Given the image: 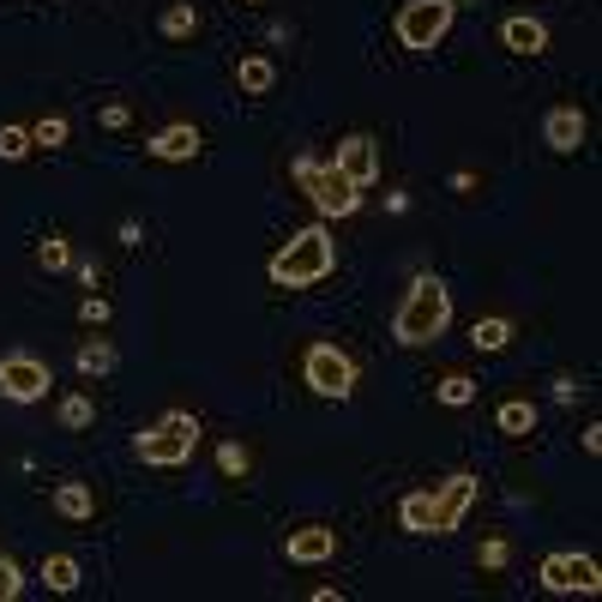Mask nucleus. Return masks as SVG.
<instances>
[{
  "label": "nucleus",
  "instance_id": "nucleus-1",
  "mask_svg": "<svg viewBox=\"0 0 602 602\" xmlns=\"http://www.w3.org/2000/svg\"><path fill=\"white\" fill-rule=\"evenodd\" d=\"M446 326H452V289H446L440 277L422 272L416 284H410V296L398 301V314H392V338L404 343V350H422V343L446 338Z\"/></svg>",
  "mask_w": 602,
  "mask_h": 602
},
{
  "label": "nucleus",
  "instance_id": "nucleus-2",
  "mask_svg": "<svg viewBox=\"0 0 602 602\" xmlns=\"http://www.w3.org/2000/svg\"><path fill=\"white\" fill-rule=\"evenodd\" d=\"M331 265H338V241H331V229H319V223H314V229H296V236L272 253L265 272H272L277 289H308V284H319Z\"/></svg>",
  "mask_w": 602,
  "mask_h": 602
},
{
  "label": "nucleus",
  "instance_id": "nucleus-3",
  "mask_svg": "<svg viewBox=\"0 0 602 602\" xmlns=\"http://www.w3.org/2000/svg\"><path fill=\"white\" fill-rule=\"evenodd\" d=\"M193 446H199L193 410H163V416L133 440V452H139V464H151V471H181V464L193 459Z\"/></svg>",
  "mask_w": 602,
  "mask_h": 602
},
{
  "label": "nucleus",
  "instance_id": "nucleus-4",
  "mask_svg": "<svg viewBox=\"0 0 602 602\" xmlns=\"http://www.w3.org/2000/svg\"><path fill=\"white\" fill-rule=\"evenodd\" d=\"M289 170H296V187H301L308 199H314L319 217H350V211L362 205V187L343 181L338 163H331V158H326V163H319V158H296Z\"/></svg>",
  "mask_w": 602,
  "mask_h": 602
},
{
  "label": "nucleus",
  "instance_id": "nucleus-5",
  "mask_svg": "<svg viewBox=\"0 0 602 602\" xmlns=\"http://www.w3.org/2000/svg\"><path fill=\"white\" fill-rule=\"evenodd\" d=\"M452 18H459V0H404L392 30H398V42H404V49L428 54V49H440V42H446Z\"/></svg>",
  "mask_w": 602,
  "mask_h": 602
},
{
  "label": "nucleus",
  "instance_id": "nucleus-6",
  "mask_svg": "<svg viewBox=\"0 0 602 602\" xmlns=\"http://www.w3.org/2000/svg\"><path fill=\"white\" fill-rule=\"evenodd\" d=\"M301 380L314 386L319 398L343 404V398L355 392V362L338 350V343H308V355H301Z\"/></svg>",
  "mask_w": 602,
  "mask_h": 602
},
{
  "label": "nucleus",
  "instance_id": "nucleus-7",
  "mask_svg": "<svg viewBox=\"0 0 602 602\" xmlns=\"http://www.w3.org/2000/svg\"><path fill=\"white\" fill-rule=\"evenodd\" d=\"M537 578L554 597H597L602 590V566L590 561V554H542Z\"/></svg>",
  "mask_w": 602,
  "mask_h": 602
},
{
  "label": "nucleus",
  "instance_id": "nucleus-8",
  "mask_svg": "<svg viewBox=\"0 0 602 602\" xmlns=\"http://www.w3.org/2000/svg\"><path fill=\"white\" fill-rule=\"evenodd\" d=\"M0 398H13V404L49 398V362H37V355H25V350L0 355Z\"/></svg>",
  "mask_w": 602,
  "mask_h": 602
},
{
  "label": "nucleus",
  "instance_id": "nucleus-9",
  "mask_svg": "<svg viewBox=\"0 0 602 602\" xmlns=\"http://www.w3.org/2000/svg\"><path fill=\"white\" fill-rule=\"evenodd\" d=\"M471 500H476V476L471 471L434 482V537H452V530L464 524V512H471Z\"/></svg>",
  "mask_w": 602,
  "mask_h": 602
},
{
  "label": "nucleus",
  "instance_id": "nucleus-10",
  "mask_svg": "<svg viewBox=\"0 0 602 602\" xmlns=\"http://www.w3.org/2000/svg\"><path fill=\"white\" fill-rule=\"evenodd\" d=\"M331 163H338V175H343L350 187H374V181H380V145L367 139V133H350V139H338Z\"/></svg>",
  "mask_w": 602,
  "mask_h": 602
},
{
  "label": "nucleus",
  "instance_id": "nucleus-11",
  "mask_svg": "<svg viewBox=\"0 0 602 602\" xmlns=\"http://www.w3.org/2000/svg\"><path fill=\"white\" fill-rule=\"evenodd\" d=\"M585 127H590V121H585V109H578V103H554L549 115H542V145H549L554 158H573L578 145H585Z\"/></svg>",
  "mask_w": 602,
  "mask_h": 602
},
{
  "label": "nucleus",
  "instance_id": "nucleus-12",
  "mask_svg": "<svg viewBox=\"0 0 602 602\" xmlns=\"http://www.w3.org/2000/svg\"><path fill=\"white\" fill-rule=\"evenodd\" d=\"M331 554H338V530L331 524H301V530L284 537V561H296V566H319Z\"/></svg>",
  "mask_w": 602,
  "mask_h": 602
},
{
  "label": "nucleus",
  "instance_id": "nucleus-13",
  "mask_svg": "<svg viewBox=\"0 0 602 602\" xmlns=\"http://www.w3.org/2000/svg\"><path fill=\"white\" fill-rule=\"evenodd\" d=\"M500 42L512 54H524V61H537V54H549V25L530 13H512V18H500Z\"/></svg>",
  "mask_w": 602,
  "mask_h": 602
},
{
  "label": "nucleus",
  "instance_id": "nucleus-14",
  "mask_svg": "<svg viewBox=\"0 0 602 602\" xmlns=\"http://www.w3.org/2000/svg\"><path fill=\"white\" fill-rule=\"evenodd\" d=\"M158 163H193L199 158V127H187V121H175V127H163L158 139L145 145Z\"/></svg>",
  "mask_w": 602,
  "mask_h": 602
},
{
  "label": "nucleus",
  "instance_id": "nucleus-15",
  "mask_svg": "<svg viewBox=\"0 0 602 602\" xmlns=\"http://www.w3.org/2000/svg\"><path fill=\"white\" fill-rule=\"evenodd\" d=\"M494 428L506 434V440H530V434H537V404H530V398H500Z\"/></svg>",
  "mask_w": 602,
  "mask_h": 602
},
{
  "label": "nucleus",
  "instance_id": "nucleus-16",
  "mask_svg": "<svg viewBox=\"0 0 602 602\" xmlns=\"http://www.w3.org/2000/svg\"><path fill=\"white\" fill-rule=\"evenodd\" d=\"M398 524L410 537H434V488H416V494L398 500Z\"/></svg>",
  "mask_w": 602,
  "mask_h": 602
},
{
  "label": "nucleus",
  "instance_id": "nucleus-17",
  "mask_svg": "<svg viewBox=\"0 0 602 602\" xmlns=\"http://www.w3.org/2000/svg\"><path fill=\"white\" fill-rule=\"evenodd\" d=\"M54 512H61V518H73V524H85L97 512L91 482H61V488H54Z\"/></svg>",
  "mask_w": 602,
  "mask_h": 602
},
{
  "label": "nucleus",
  "instance_id": "nucleus-18",
  "mask_svg": "<svg viewBox=\"0 0 602 602\" xmlns=\"http://www.w3.org/2000/svg\"><path fill=\"white\" fill-rule=\"evenodd\" d=\"M37 578L54 590V597H66V590H79L85 573H79V561H73V554H49V561L37 566Z\"/></svg>",
  "mask_w": 602,
  "mask_h": 602
},
{
  "label": "nucleus",
  "instance_id": "nucleus-19",
  "mask_svg": "<svg viewBox=\"0 0 602 602\" xmlns=\"http://www.w3.org/2000/svg\"><path fill=\"white\" fill-rule=\"evenodd\" d=\"M236 85H241V91H248V97H265V91H272V85H277V66L265 61V54H248V61L236 66Z\"/></svg>",
  "mask_w": 602,
  "mask_h": 602
},
{
  "label": "nucleus",
  "instance_id": "nucleus-20",
  "mask_svg": "<svg viewBox=\"0 0 602 602\" xmlns=\"http://www.w3.org/2000/svg\"><path fill=\"white\" fill-rule=\"evenodd\" d=\"M115 362H121V355H115V343H109V338H85L79 343V374H97V380H103V374H115Z\"/></svg>",
  "mask_w": 602,
  "mask_h": 602
},
{
  "label": "nucleus",
  "instance_id": "nucleus-21",
  "mask_svg": "<svg viewBox=\"0 0 602 602\" xmlns=\"http://www.w3.org/2000/svg\"><path fill=\"white\" fill-rule=\"evenodd\" d=\"M158 30H163V37H170V42L193 37V30H199V7H193V0H181V7H170V13L158 18Z\"/></svg>",
  "mask_w": 602,
  "mask_h": 602
},
{
  "label": "nucleus",
  "instance_id": "nucleus-22",
  "mask_svg": "<svg viewBox=\"0 0 602 602\" xmlns=\"http://www.w3.org/2000/svg\"><path fill=\"white\" fill-rule=\"evenodd\" d=\"M471 343H476L482 355L506 350V343H512V319H476V326H471Z\"/></svg>",
  "mask_w": 602,
  "mask_h": 602
},
{
  "label": "nucleus",
  "instance_id": "nucleus-23",
  "mask_svg": "<svg viewBox=\"0 0 602 602\" xmlns=\"http://www.w3.org/2000/svg\"><path fill=\"white\" fill-rule=\"evenodd\" d=\"M434 398H440L446 410H464V404H476V380L471 374H446V380L434 386Z\"/></svg>",
  "mask_w": 602,
  "mask_h": 602
},
{
  "label": "nucleus",
  "instance_id": "nucleus-24",
  "mask_svg": "<svg viewBox=\"0 0 602 602\" xmlns=\"http://www.w3.org/2000/svg\"><path fill=\"white\" fill-rule=\"evenodd\" d=\"M66 133H73V121H66V115H42L37 127H30V145H42V151H61Z\"/></svg>",
  "mask_w": 602,
  "mask_h": 602
},
{
  "label": "nucleus",
  "instance_id": "nucleus-25",
  "mask_svg": "<svg viewBox=\"0 0 602 602\" xmlns=\"http://www.w3.org/2000/svg\"><path fill=\"white\" fill-rule=\"evenodd\" d=\"M91 422H97V404H91L85 392L61 398V428H73V434H79V428H91Z\"/></svg>",
  "mask_w": 602,
  "mask_h": 602
},
{
  "label": "nucleus",
  "instance_id": "nucleus-26",
  "mask_svg": "<svg viewBox=\"0 0 602 602\" xmlns=\"http://www.w3.org/2000/svg\"><path fill=\"white\" fill-rule=\"evenodd\" d=\"M37 265H42V272H66V265H73V241H66V236L37 241Z\"/></svg>",
  "mask_w": 602,
  "mask_h": 602
},
{
  "label": "nucleus",
  "instance_id": "nucleus-27",
  "mask_svg": "<svg viewBox=\"0 0 602 602\" xmlns=\"http://www.w3.org/2000/svg\"><path fill=\"white\" fill-rule=\"evenodd\" d=\"M37 145H30V127H0V158L7 163H25Z\"/></svg>",
  "mask_w": 602,
  "mask_h": 602
},
{
  "label": "nucleus",
  "instance_id": "nucleus-28",
  "mask_svg": "<svg viewBox=\"0 0 602 602\" xmlns=\"http://www.w3.org/2000/svg\"><path fill=\"white\" fill-rule=\"evenodd\" d=\"M248 464H253V459H248V446H241V440H223V446H217V471H223V476H248Z\"/></svg>",
  "mask_w": 602,
  "mask_h": 602
},
{
  "label": "nucleus",
  "instance_id": "nucleus-29",
  "mask_svg": "<svg viewBox=\"0 0 602 602\" xmlns=\"http://www.w3.org/2000/svg\"><path fill=\"white\" fill-rule=\"evenodd\" d=\"M18 597H25V566L0 554V602H18Z\"/></svg>",
  "mask_w": 602,
  "mask_h": 602
},
{
  "label": "nucleus",
  "instance_id": "nucleus-30",
  "mask_svg": "<svg viewBox=\"0 0 602 602\" xmlns=\"http://www.w3.org/2000/svg\"><path fill=\"white\" fill-rule=\"evenodd\" d=\"M506 561H512V542L506 537H488L482 549H476V566H482V573H500Z\"/></svg>",
  "mask_w": 602,
  "mask_h": 602
},
{
  "label": "nucleus",
  "instance_id": "nucleus-31",
  "mask_svg": "<svg viewBox=\"0 0 602 602\" xmlns=\"http://www.w3.org/2000/svg\"><path fill=\"white\" fill-rule=\"evenodd\" d=\"M97 121H103L109 133H127V127H133V103H109V109H103V115H97Z\"/></svg>",
  "mask_w": 602,
  "mask_h": 602
},
{
  "label": "nucleus",
  "instance_id": "nucleus-32",
  "mask_svg": "<svg viewBox=\"0 0 602 602\" xmlns=\"http://www.w3.org/2000/svg\"><path fill=\"white\" fill-rule=\"evenodd\" d=\"M79 319H85V326H109V301L103 296H85L79 301Z\"/></svg>",
  "mask_w": 602,
  "mask_h": 602
},
{
  "label": "nucleus",
  "instance_id": "nucleus-33",
  "mask_svg": "<svg viewBox=\"0 0 602 602\" xmlns=\"http://www.w3.org/2000/svg\"><path fill=\"white\" fill-rule=\"evenodd\" d=\"M549 398H554V404H573V398H578V380H573V374H554V380H549Z\"/></svg>",
  "mask_w": 602,
  "mask_h": 602
},
{
  "label": "nucleus",
  "instance_id": "nucleus-34",
  "mask_svg": "<svg viewBox=\"0 0 602 602\" xmlns=\"http://www.w3.org/2000/svg\"><path fill=\"white\" fill-rule=\"evenodd\" d=\"M578 446H585L590 459H597V452H602V428H597V422H590V428H585V434H578Z\"/></svg>",
  "mask_w": 602,
  "mask_h": 602
},
{
  "label": "nucleus",
  "instance_id": "nucleus-35",
  "mask_svg": "<svg viewBox=\"0 0 602 602\" xmlns=\"http://www.w3.org/2000/svg\"><path fill=\"white\" fill-rule=\"evenodd\" d=\"M248 7H253V0H248Z\"/></svg>",
  "mask_w": 602,
  "mask_h": 602
}]
</instances>
